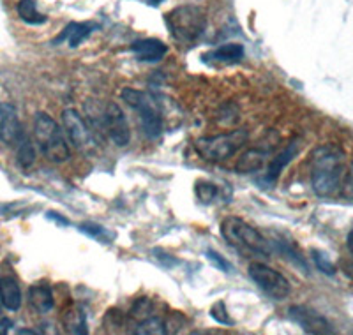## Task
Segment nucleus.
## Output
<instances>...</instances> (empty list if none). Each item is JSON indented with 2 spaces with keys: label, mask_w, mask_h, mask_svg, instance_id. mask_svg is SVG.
Wrapping results in <instances>:
<instances>
[{
  "label": "nucleus",
  "mask_w": 353,
  "mask_h": 335,
  "mask_svg": "<svg viewBox=\"0 0 353 335\" xmlns=\"http://www.w3.org/2000/svg\"><path fill=\"white\" fill-rule=\"evenodd\" d=\"M345 180V154L336 145H321L311 156V185L321 198L341 191Z\"/></svg>",
  "instance_id": "1"
},
{
  "label": "nucleus",
  "mask_w": 353,
  "mask_h": 335,
  "mask_svg": "<svg viewBox=\"0 0 353 335\" xmlns=\"http://www.w3.org/2000/svg\"><path fill=\"white\" fill-rule=\"evenodd\" d=\"M34 136H36L37 147L50 163L61 164L69 161L71 150H69V145L65 141L64 129L57 124L48 113H36V116H34Z\"/></svg>",
  "instance_id": "2"
},
{
  "label": "nucleus",
  "mask_w": 353,
  "mask_h": 335,
  "mask_svg": "<svg viewBox=\"0 0 353 335\" xmlns=\"http://www.w3.org/2000/svg\"><path fill=\"white\" fill-rule=\"evenodd\" d=\"M165 21L173 39L185 44V46L196 43L207 28V17L196 6L175 8L166 14Z\"/></svg>",
  "instance_id": "3"
},
{
  "label": "nucleus",
  "mask_w": 353,
  "mask_h": 335,
  "mask_svg": "<svg viewBox=\"0 0 353 335\" xmlns=\"http://www.w3.org/2000/svg\"><path fill=\"white\" fill-rule=\"evenodd\" d=\"M249 140V132L245 129H233L230 132L216 136H203L194 143V150L201 159L209 163H223L235 156Z\"/></svg>",
  "instance_id": "4"
},
{
  "label": "nucleus",
  "mask_w": 353,
  "mask_h": 335,
  "mask_svg": "<svg viewBox=\"0 0 353 335\" xmlns=\"http://www.w3.org/2000/svg\"><path fill=\"white\" fill-rule=\"evenodd\" d=\"M121 97L129 108L138 113L145 134L149 138H159L163 134L165 122H163L159 108L149 94L143 92V90H137V88H124L121 92Z\"/></svg>",
  "instance_id": "5"
},
{
  "label": "nucleus",
  "mask_w": 353,
  "mask_h": 335,
  "mask_svg": "<svg viewBox=\"0 0 353 335\" xmlns=\"http://www.w3.org/2000/svg\"><path fill=\"white\" fill-rule=\"evenodd\" d=\"M221 235L232 245H237V247L249 249V251L258 252V254L269 256V242L263 238L256 227H253L251 224H248L245 221H242L241 217H225L223 223H221Z\"/></svg>",
  "instance_id": "6"
},
{
  "label": "nucleus",
  "mask_w": 353,
  "mask_h": 335,
  "mask_svg": "<svg viewBox=\"0 0 353 335\" xmlns=\"http://www.w3.org/2000/svg\"><path fill=\"white\" fill-rule=\"evenodd\" d=\"M62 125H64L65 134L81 154L85 156H94L96 154V140H94L92 129L88 128L87 122L81 119L80 113L74 108H68L62 112Z\"/></svg>",
  "instance_id": "7"
},
{
  "label": "nucleus",
  "mask_w": 353,
  "mask_h": 335,
  "mask_svg": "<svg viewBox=\"0 0 353 335\" xmlns=\"http://www.w3.org/2000/svg\"><path fill=\"white\" fill-rule=\"evenodd\" d=\"M249 277L260 290H263L274 300H285L290 295V283L283 274L263 263H251L248 268Z\"/></svg>",
  "instance_id": "8"
},
{
  "label": "nucleus",
  "mask_w": 353,
  "mask_h": 335,
  "mask_svg": "<svg viewBox=\"0 0 353 335\" xmlns=\"http://www.w3.org/2000/svg\"><path fill=\"white\" fill-rule=\"evenodd\" d=\"M103 115H105L103 122H105L106 134L110 136V140L117 147H128L131 141V129H129L128 119L121 106L115 103H106L103 108Z\"/></svg>",
  "instance_id": "9"
},
{
  "label": "nucleus",
  "mask_w": 353,
  "mask_h": 335,
  "mask_svg": "<svg viewBox=\"0 0 353 335\" xmlns=\"http://www.w3.org/2000/svg\"><path fill=\"white\" fill-rule=\"evenodd\" d=\"M288 316L293 323H297L305 334H332V325L327 321L320 312L313 309L305 307V305H292L288 309Z\"/></svg>",
  "instance_id": "10"
},
{
  "label": "nucleus",
  "mask_w": 353,
  "mask_h": 335,
  "mask_svg": "<svg viewBox=\"0 0 353 335\" xmlns=\"http://www.w3.org/2000/svg\"><path fill=\"white\" fill-rule=\"evenodd\" d=\"M21 136L23 131L17 108L11 103H0V140L6 145H17Z\"/></svg>",
  "instance_id": "11"
},
{
  "label": "nucleus",
  "mask_w": 353,
  "mask_h": 335,
  "mask_svg": "<svg viewBox=\"0 0 353 335\" xmlns=\"http://www.w3.org/2000/svg\"><path fill=\"white\" fill-rule=\"evenodd\" d=\"M131 50L137 55V59L141 60V62H159L168 53V46L163 41L154 39V37L132 43Z\"/></svg>",
  "instance_id": "12"
},
{
  "label": "nucleus",
  "mask_w": 353,
  "mask_h": 335,
  "mask_svg": "<svg viewBox=\"0 0 353 335\" xmlns=\"http://www.w3.org/2000/svg\"><path fill=\"white\" fill-rule=\"evenodd\" d=\"M297 152H299V141H292V143H290L288 147H286L285 150H283L281 154H279V156L269 164V168H267V172H265L263 180H261V182H265V184H269V185L276 184V180L279 179L283 170L288 166L290 161L297 156Z\"/></svg>",
  "instance_id": "13"
},
{
  "label": "nucleus",
  "mask_w": 353,
  "mask_h": 335,
  "mask_svg": "<svg viewBox=\"0 0 353 335\" xmlns=\"http://www.w3.org/2000/svg\"><path fill=\"white\" fill-rule=\"evenodd\" d=\"M28 302L34 307V311H37L39 314H48L53 309V305H55L52 287L44 283L30 286V290H28Z\"/></svg>",
  "instance_id": "14"
},
{
  "label": "nucleus",
  "mask_w": 353,
  "mask_h": 335,
  "mask_svg": "<svg viewBox=\"0 0 353 335\" xmlns=\"http://www.w3.org/2000/svg\"><path fill=\"white\" fill-rule=\"evenodd\" d=\"M0 302L9 311H18L21 307V290L17 279L9 276L0 277Z\"/></svg>",
  "instance_id": "15"
},
{
  "label": "nucleus",
  "mask_w": 353,
  "mask_h": 335,
  "mask_svg": "<svg viewBox=\"0 0 353 335\" xmlns=\"http://www.w3.org/2000/svg\"><path fill=\"white\" fill-rule=\"evenodd\" d=\"M267 157H269V152L263 150V148H249V150H245L237 159L235 170L239 173L258 172V170H261L265 166Z\"/></svg>",
  "instance_id": "16"
},
{
  "label": "nucleus",
  "mask_w": 353,
  "mask_h": 335,
  "mask_svg": "<svg viewBox=\"0 0 353 335\" xmlns=\"http://www.w3.org/2000/svg\"><path fill=\"white\" fill-rule=\"evenodd\" d=\"M205 59L216 60V62H223V64H232V62H239L244 59V46L239 43H228L223 44L209 55H205Z\"/></svg>",
  "instance_id": "17"
},
{
  "label": "nucleus",
  "mask_w": 353,
  "mask_h": 335,
  "mask_svg": "<svg viewBox=\"0 0 353 335\" xmlns=\"http://www.w3.org/2000/svg\"><path fill=\"white\" fill-rule=\"evenodd\" d=\"M17 12L18 17L28 25H43L46 21V17L37 11V6L34 0H20L17 6Z\"/></svg>",
  "instance_id": "18"
},
{
  "label": "nucleus",
  "mask_w": 353,
  "mask_h": 335,
  "mask_svg": "<svg viewBox=\"0 0 353 335\" xmlns=\"http://www.w3.org/2000/svg\"><path fill=\"white\" fill-rule=\"evenodd\" d=\"M92 32V25L88 23H71L68 28L64 30L59 41L61 39H68L69 41V46L72 48H77L78 44L83 43L88 36Z\"/></svg>",
  "instance_id": "19"
},
{
  "label": "nucleus",
  "mask_w": 353,
  "mask_h": 335,
  "mask_svg": "<svg viewBox=\"0 0 353 335\" xmlns=\"http://www.w3.org/2000/svg\"><path fill=\"white\" fill-rule=\"evenodd\" d=\"M64 328L69 334H87V319L80 309H69L64 314Z\"/></svg>",
  "instance_id": "20"
},
{
  "label": "nucleus",
  "mask_w": 353,
  "mask_h": 335,
  "mask_svg": "<svg viewBox=\"0 0 353 335\" xmlns=\"http://www.w3.org/2000/svg\"><path fill=\"white\" fill-rule=\"evenodd\" d=\"M18 163H20L21 168H30L34 163H36V148L30 143L27 136H21V140L18 141Z\"/></svg>",
  "instance_id": "21"
},
{
  "label": "nucleus",
  "mask_w": 353,
  "mask_h": 335,
  "mask_svg": "<svg viewBox=\"0 0 353 335\" xmlns=\"http://www.w3.org/2000/svg\"><path fill=\"white\" fill-rule=\"evenodd\" d=\"M134 334H138V335H163L165 334V323H163V319H159L157 316H150V318H147V319H143V321H140V323H137Z\"/></svg>",
  "instance_id": "22"
},
{
  "label": "nucleus",
  "mask_w": 353,
  "mask_h": 335,
  "mask_svg": "<svg viewBox=\"0 0 353 335\" xmlns=\"http://www.w3.org/2000/svg\"><path fill=\"white\" fill-rule=\"evenodd\" d=\"M152 300L147 298V296H141L134 302V305L131 307V312H129V318L134 319L137 323L143 321V319L150 318L152 316Z\"/></svg>",
  "instance_id": "23"
},
{
  "label": "nucleus",
  "mask_w": 353,
  "mask_h": 335,
  "mask_svg": "<svg viewBox=\"0 0 353 335\" xmlns=\"http://www.w3.org/2000/svg\"><path fill=\"white\" fill-rule=\"evenodd\" d=\"M194 192H196V198L201 203H210L219 196V187L212 182H207V180H198L196 185H194Z\"/></svg>",
  "instance_id": "24"
},
{
  "label": "nucleus",
  "mask_w": 353,
  "mask_h": 335,
  "mask_svg": "<svg viewBox=\"0 0 353 335\" xmlns=\"http://www.w3.org/2000/svg\"><path fill=\"white\" fill-rule=\"evenodd\" d=\"M163 323H165V334H179L184 330V327H188V318L182 312H170Z\"/></svg>",
  "instance_id": "25"
},
{
  "label": "nucleus",
  "mask_w": 353,
  "mask_h": 335,
  "mask_svg": "<svg viewBox=\"0 0 353 335\" xmlns=\"http://www.w3.org/2000/svg\"><path fill=\"white\" fill-rule=\"evenodd\" d=\"M80 230L83 233H87L88 236L99 240L101 243H110V240L113 238V235H110V232L106 227L97 226V224H81Z\"/></svg>",
  "instance_id": "26"
},
{
  "label": "nucleus",
  "mask_w": 353,
  "mask_h": 335,
  "mask_svg": "<svg viewBox=\"0 0 353 335\" xmlns=\"http://www.w3.org/2000/svg\"><path fill=\"white\" fill-rule=\"evenodd\" d=\"M124 316H122L121 311L117 309H110L105 314V328L108 332H121L122 327H124Z\"/></svg>",
  "instance_id": "27"
},
{
  "label": "nucleus",
  "mask_w": 353,
  "mask_h": 335,
  "mask_svg": "<svg viewBox=\"0 0 353 335\" xmlns=\"http://www.w3.org/2000/svg\"><path fill=\"white\" fill-rule=\"evenodd\" d=\"M311 254H313V260L314 263H316V267L320 268L323 274H327V276H334V274H336V265L330 261V258L325 254V252L316 251V249H314Z\"/></svg>",
  "instance_id": "28"
},
{
  "label": "nucleus",
  "mask_w": 353,
  "mask_h": 335,
  "mask_svg": "<svg viewBox=\"0 0 353 335\" xmlns=\"http://www.w3.org/2000/svg\"><path fill=\"white\" fill-rule=\"evenodd\" d=\"M210 316H212L219 325H228V327L230 325H233V319L230 318L228 311H226L225 302H221V300L214 303L212 307H210Z\"/></svg>",
  "instance_id": "29"
},
{
  "label": "nucleus",
  "mask_w": 353,
  "mask_h": 335,
  "mask_svg": "<svg viewBox=\"0 0 353 335\" xmlns=\"http://www.w3.org/2000/svg\"><path fill=\"white\" fill-rule=\"evenodd\" d=\"M207 258H209V260L212 261V263L216 265V267L219 268V270L226 272V274H230V272H232V265H230L228 261H226L225 258H223V256L217 254V252L207 251Z\"/></svg>",
  "instance_id": "30"
},
{
  "label": "nucleus",
  "mask_w": 353,
  "mask_h": 335,
  "mask_svg": "<svg viewBox=\"0 0 353 335\" xmlns=\"http://www.w3.org/2000/svg\"><path fill=\"white\" fill-rule=\"evenodd\" d=\"M341 191L346 198L353 200V163H352V166H350L348 173H345V180H343Z\"/></svg>",
  "instance_id": "31"
},
{
  "label": "nucleus",
  "mask_w": 353,
  "mask_h": 335,
  "mask_svg": "<svg viewBox=\"0 0 353 335\" xmlns=\"http://www.w3.org/2000/svg\"><path fill=\"white\" fill-rule=\"evenodd\" d=\"M350 254H352V252H350ZM341 268H343V272H345L346 276L352 277V279H353V254L350 256L348 260L341 261Z\"/></svg>",
  "instance_id": "32"
},
{
  "label": "nucleus",
  "mask_w": 353,
  "mask_h": 335,
  "mask_svg": "<svg viewBox=\"0 0 353 335\" xmlns=\"http://www.w3.org/2000/svg\"><path fill=\"white\" fill-rule=\"evenodd\" d=\"M12 327V321L11 319H0V334H8Z\"/></svg>",
  "instance_id": "33"
},
{
  "label": "nucleus",
  "mask_w": 353,
  "mask_h": 335,
  "mask_svg": "<svg viewBox=\"0 0 353 335\" xmlns=\"http://www.w3.org/2000/svg\"><path fill=\"white\" fill-rule=\"evenodd\" d=\"M348 249H350V252L353 254V232L348 235Z\"/></svg>",
  "instance_id": "34"
},
{
  "label": "nucleus",
  "mask_w": 353,
  "mask_h": 335,
  "mask_svg": "<svg viewBox=\"0 0 353 335\" xmlns=\"http://www.w3.org/2000/svg\"><path fill=\"white\" fill-rule=\"evenodd\" d=\"M18 334H36V332L28 330V328H21V330H18Z\"/></svg>",
  "instance_id": "35"
},
{
  "label": "nucleus",
  "mask_w": 353,
  "mask_h": 335,
  "mask_svg": "<svg viewBox=\"0 0 353 335\" xmlns=\"http://www.w3.org/2000/svg\"><path fill=\"white\" fill-rule=\"evenodd\" d=\"M147 2H149V4H152V6H157V4H161L163 0H147Z\"/></svg>",
  "instance_id": "36"
},
{
  "label": "nucleus",
  "mask_w": 353,
  "mask_h": 335,
  "mask_svg": "<svg viewBox=\"0 0 353 335\" xmlns=\"http://www.w3.org/2000/svg\"><path fill=\"white\" fill-rule=\"evenodd\" d=\"M2 307H4V305H2V302H0V316H2Z\"/></svg>",
  "instance_id": "37"
}]
</instances>
